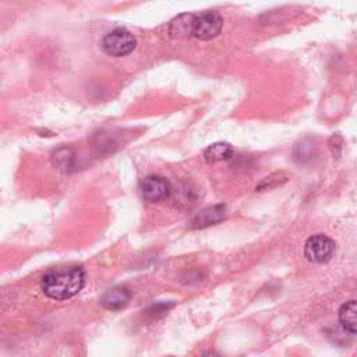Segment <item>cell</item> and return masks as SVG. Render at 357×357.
I'll use <instances>...</instances> for the list:
<instances>
[{"instance_id": "cell-1", "label": "cell", "mask_w": 357, "mask_h": 357, "mask_svg": "<svg viewBox=\"0 0 357 357\" xmlns=\"http://www.w3.org/2000/svg\"><path fill=\"white\" fill-rule=\"evenodd\" d=\"M85 284L82 266H57L49 269L40 279L42 291L53 300H67L75 296Z\"/></svg>"}, {"instance_id": "cell-2", "label": "cell", "mask_w": 357, "mask_h": 357, "mask_svg": "<svg viewBox=\"0 0 357 357\" xmlns=\"http://www.w3.org/2000/svg\"><path fill=\"white\" fill-rule=\"evenodd\" d=\"M137 40L131 32L124 28H116L107 32L102 39L103 50L113 57L127 56L134 50Z\"/></svg>"}, {"instance_id": "cell-3", "label": "cell", "mask_w": 357, "mask_h": 357, "mask_svg": "<svg viewBox=\"0 0 357 357\" xmlns=\"http://www.w3.org/2000/svg\"><path fill=\"white\" fill-rule=\"evenodd\" d=\"M222 25H223V17L215 10H206L195 15L192 36L201 40H209L220 33Z\"/></svg>"}, {"instance_id": "cell-4", "label": "cell", "mask_w": 357, "mask_h": 357, "mask_svg": "<svg viewBox=\"0 0 357 357\" xmlns=\"http://www.w3.org/2000/svg\"><path fill=\"white\" fill-rule=\"evenodd\" d=\"M304 254L308 261L315 264L328 262L335 254V243L325 234L311 236L304 245Z\"/></svg>"}, {"instance_id": "cell-5", "label": "cell", "mask_w": 357, "mask_h": 357, "mask_svg": "<svg viewBox=\"0 0 357 357\" xmlns=\"http://www.w3.org/2000/svg\"><path fill=\"white\" fill-rule=\"evenodd\" d=\"M170 184L160 176H146L141 181V192L145 199L151 202H160L170 197Z\"/></svg>"}, {"instance_id": "cell-6", "label": "cell", "mask_w": 357, "mask_h": 357, "mask_svg": "<svg viewBox=\"0 0 357 357\" xmlns=\"http://www.w3.org/2000/svg\"><path fill=\"white\" fill-rule=\"evenodd\" d=\"M226 215V208L225 205H213L204 208L199 211L190 222V226L192 229H204L212 225H216L225 219Z\"/></svg>"}, {"instance_id": "cell-7", "label": "cell", "mask_w": 357, "mask_h": 357, "mask_svg": "<svg viewBox=\"0 0 357 357\" xmlns=\"http://www.w3.org/2000/svg\"><path fill=\"white\" fill-rule=\"evenodd\" d=\"M131 300V291L128 287L126 286H116L109 289L100 298V304L102 307H105L106 310H121L124 308Z\"/></svg>"}, {"instance_id": "cell-8", "label": "cell", "mask_w": 357, "mask_h": 357, "mask_svg": "<svg viewBox=\"0 0 357 357\" xmlns=\"http://www.w3.org/2000/svg\"><path fill=\"white\" fill-rule=\"evenodd\" d=\"M194 21L195 15L192 14H181L173 18L169 24V32L173 38H185L192 36L194 32Z\"/></svg>"}, {"instance_id": "cell-9", "label": "cell", "mask_w": 357, "mask_h": 357, "mask_svg": "<svg viewBox=\"0 0 357 357\" xmlns=\"http://www.w3.org/2000/svg\"><path fill=\"white\" fill-rule=\"evenodd\" d=\"M339 321L346 331L357 333V300H350L339 308Z\"/></svg>"}, {"instance_id": "cell-10", "label": "cell", "mask_w": 357, "mask_h": 357, "mask_svg": "<svg viewBox=\"0 0 357 357\" xmlns=\"http://www.w3.org/2000/svg\"><path fill=\"white\" fill-rule=\"evenodd\" d=\"M231 156H233V148L227 142H215V144L209 145L204 152V158H205L206 163H209V165L222 162V160H227Z\"/></svg>"}, {"instance_id": "cell-11", "label": "cell", "mask_w": 357, "mask_h": 357, "mask_svg": "<svg viewBox=\"0 0 357 357\" xmlns=\"http://www.w3.org/2000/svg\"><path fill=\"white\" fill-rule=\"evenodd\" d=\"M53 162L54 165H57L60 169H70L73 167V162H74V153L70 148H60L53 153Z\"/></svg>"}, {"instance_id": "cell-12", "label": "cell", "mask_w": 357, "mask_h": 357, "mask_svg": "<svg viewBox=\"0 0 357 357\" xmlns=\"http://www.w3.org/2000/svg\"><path fill=\"white\" fill-rule=\"evenodd\" d=\"M287 180V176H284L283 173H273L268 177H265L259 184H258V190H268V188H272V187H276L282 183H284Z\"/></svg>"}, {"instance_id": "cell-13", "label": "cell", "mask_w": 357, "mask_h": 357, "mask_svg": "<svg viewBox=\"0 0 357 357\" xmlns=\"http://www.w3.org/2000/svg\"><path fill=\"white\" fill-rule=\"evenodd\" d=\"M202 357H222V356L218 354V353H212V351H211V353H205Z\"/></svg>"}]
</instances>
